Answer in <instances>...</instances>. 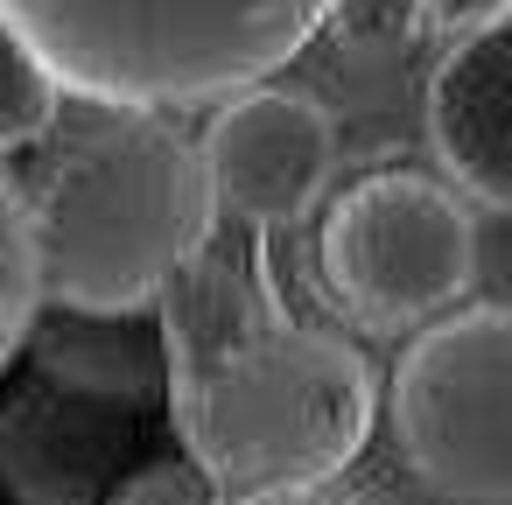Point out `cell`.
<instances>
[{"instance_id": "cell-1", "label": "cell", "mask_w": 512, "mask_h": 505, "mask_svg": "<svg viewBox=\"0 0 512 505\" xmlns=\"http://www.w3.org/2000/svg\"><path fill=\"white\" fill-rule=\"evenodd\" d=\"M155 337L183 463L218 498L316 491L365 456L379 379L358 344L281 309L253 232H211L162 288Z\"/></svg>"}, {"instance_id": "cell-2", "label": "cell", "mask_w": 512, "mask_h": 505, "mask_svg": "<svg viewBox=\"0 0 512 505\" xmlns=\"http://www.w3.org/2000/svg\"><path fill=\"white\" fill-rule=\"evenodd\" d=\"M0 169L29 218L43 309L155 316L162 288L218 232L197 134L169 113L57 99Z\"/></svg>"}, {"instance_id": "cell-3", "label": "cell", "mask_w": 512, "mask_h": 505, "mask_svg": "<svg viewBox=\"0 0 512 505\" xmlns=\"http://www.w3.org/2000/svg\"><path fill=\"white\" fill-rule=\"evenodd\" d=\"M337 0H0V36L57 92L127 113H190L274 85Z\"/></svg>"}, {"instance_id": "cell-4", "label": "cell", "mask_w": 512, "mask_h": 505, "mask_svg": "<svg viewBox=\"0 0 512 505\" xmlns=\"http://www.w3.org/2000/svg\"><path fill=\"white\" fill-rule=\"evenodd\" d=\"M407 470L449 505H512V316L463 302L421 323L386 379Z\"/></svg>"}, {"instance_id": "cell-5", "label": "cell", "mask_w": 512, "mask_h": 505, "mask_svg": "<svg viewBox=\"0 0 512 505\" xmlns=\"http://www.w3.org/2000/svg\"><path fill=\"white\" fill-rule=\"evenodd\" d=\"M316 267L358 330L414 337L421 323L470 302L477 218L442 176L379 169V176H358L330 204Z\"/></svg>"}, {"instance_id": "cell-6", "label": "cell", "mask_w": 512, "mask_h": 505, "mask_svg": "<svg viewBox=\"0 0 512 505\" xmlns=\"http://www.w3.org/2000/svg\"><path fill=\"white\" fill-rule=\"evenodd\" d=\"M197 162H204L218 225L281 232L323 197L337 169V120L309 92L246 85L211 106V127L197 134Z\"/></svg>"}, {"instance_id": "cell-7", "label": "cell", "mask_w": 512, "mask_h": 505, "mask_svg": "<svg viewBox=\"0 0 512 505\" xmlns=\"http://www.w3.org/2000/svg\"><path fill=\"white\" fill-rule=\"evenodd\" d=\"M134 421L127 407L29 379L0 400V484L15 505H106L127 477Z\"/></svg>"}, {"instance_id": "cell-8", "label": "cell", "mask_w": 512, "mask_h": 505, "mask_svg": "<svg viewBox=\"0 0 512 505\" xmlns=\"http://www.w3.org/2000/svg\"><path fill=\"white\" fill-rule=\"evenodd\" d=\"M442 183L470 211H512V36L505 22L442 50L421 106Z\"/></svg>"}, {"instance_id": "cell-9", "label": "cell", "mask_w": 512, "mask_h": 505, "mask_svg": "<svg viewBox=\"0 0 512 505\" xmlns=\"http://www.w3.org/2000/svg\"><path fill=\"white\" fill-rule=\"evenodd\" d=\"M43 386H64L78 400L106 407H155L162 400V337L155 316H78V309H36L22 337Z\"/></svg>"}, {"instance_id": "cell-10", "label": "cell", "mask_w": 512, "mask_h": 505, "mask_svg": "<svg viewBox=\"0 0 512 505\" xmlns=\"http://www.w3.org/2000/svg\"><path fill=\"white\" fill-rule=\"evenodd\" d=\"M43 309V288H36V246H29V218H22V197L0 169V372L22 358V337Z\"/></svg>"}, {"instance_id": "cell-11", "label": "cell", "mask_w": 512, "mask_h": 505, "mask_svg": "<svg viewBox=\"0 0 512 505\" xmlns=\"http://www.w3.org/2000/svg\"><path fill=\"white\" fill-rule=\"evenodd\" d=\"M50 106H57V92L15 57V43L0 36V155L8 148H22L43 120H50Z\"/></svg>"}, {"instance_id": "cell-12", "label": "cell", "mask_w": 512, "mask_h": 505, "mask_svg": "<svg viewBox=\"0 0 512 505\" xmlns=\"http://www.w3.org/2000/svg\"><path fill=\"white\" fill-rule=\"evenodd\" d=\"M106 505H218V491H211L183 456H162V463L127 470V477L106 491Z\"/></svg>"}, {"instance_id": "cell-13", "label": "cell", "mask_w": 512, "mask_h": 505, "mask_svg": "<svg viewBox=\"0 0 512 505\" xmlns=\"http://www.w3.org/2000/svg\"><path fill=\"white\" fill-rule=\"evenodd\" d=\"M505 8H512V0H414L421 29H435V36H449V43L498 29V22H505Z\"/></svg>"}, {"instance_id": "cell-14", "label": "cell", "mask_w": 512, "mask_h": 505, "mask_svg": "<svg viewBox=\"0 0 512 505\" xmlns=\"http://www.w3.org/2000/svg\"><path fill=\"white\" fill-rule=\"evenodd\" d=\"M218 505H351L337 484H316V491H253V498H218Z\"/></svg>"}]
</instances>
